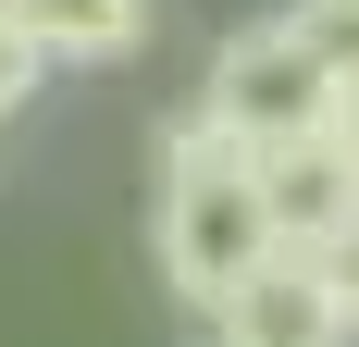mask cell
<instances>
[{"instance_id": "ba28073f", "label": "cell", "mask_w": 359, "mask_h": 347, "mask_svg": "<svg viewBox=\"0 0 359 347\" xmlns=\"http://www.w3.org/2000/svg\"><path fill=\"white\" fill-rule=\"evenodd\" d=\"M334 137L359 149V50H347V74H334Z\"/></svg>"}, {"instance_id": "6da1fadb", "label": "cell", "mask_w": 359, "mask_h": 347, "mask_svg": "<svg viewBox=\"0 0 359 347\" xmlns=\"http://www.w3.org/2000/svg\"><path fill=\"white\" fill-rule=\"evenodd\" d=\"M149 261L186 310L211 322L236 285L273 261V211H260V149H236L223 124L174 112L149 137Z\"/></svg>"}, {"instance_id": "8992f818", "label": "cell", "mask_w": 359, "mask_h": 347, "mask_svg": "<svg viewBox=\"0 0 359 347\" xmlns=\"http://www.w3.org/2000/svg\"><path fill=\"white\" fill-rule=\"evenodd\" d=\"M37 74H50V63H37L25 37L0 25V124H13V112H25V100H37Z\"/></svg>"}, {"instance_id": "5b68a950", "label": "cell", "mask_w": 359, "mask_h": 347, "mask_svg": "<svg viewBox=\"0 0 359 347\" xmlns=\"http://www.w3.org/2000/svg\"><path fill=\"white\" fill-rule=\"evenodd\" d=\"M0 25L50 74H111V63L149 50V0H0Z\"/></svg>"}, {"instance_id": "277c9868", "label": "cell", "mask_w": 359, "mask_h": 347, "mask_svg": "<svg viewBox=\"0 0 359 347\" xmlns=\"http://www.w3.org/2000/svg\"><path fill=\"white\" fill-rule=\"evenodd\" d=\"M260 211H273V248L323 261V248L359 223V149H347V137H297V149H273V162H260Z\"/></svg>"}, {"instance_id": "9c48e42d", "label": "cell", "mask_w": 359, "mask_h": 347, "mask_svg": "<svg viewBox=\"0 0 359 347\" xmlns=\"http://www.w3.org/2000/svg\"><path fill=\"white\" fill-rule=\"evenodd\" d=\"M310 13H323V25H334V37L359 50V0H310Z\"/></svg>"}, {"instance_id": "52a82bcc", "label": "cell", "mask_w": 359, "mask_h": 347, "mask_svg": "<svg viewBox=\"0 0 359 347\" xmlns=\"http://www.w3.org/2000/svg\"><path fill=\"white\" fill-rule=\"evenodd\" d=\"M323 285H334V310H347V335H359V223L323 248Z\"/></svg>"}, {"instance_id": "3957f363", "label": "cell", "mask_w": 359, "mask_h": 347, "mask_svg": "<svg viewBox=\"0 0 359 347\" xmlns=\"http://www.w3.org/2000/svg\"><path fill=\"white\" fill-rule=\"evenodd\" d=\"M211 347H359V335H347V310H334L323 261L273 248V261H260V273L211 310Z\"/></svg>"}, {"instance_id": "7a4b0ae2", "label": "cell", "mask_w": 359, "mask_h": 347, "mask_svg": "<svg viewBox=\"0 0 359 347\" xmlns=\"http://www.w3.org/2000/svg\"><path fill=\"white\" fill-rule=\"evenodd\" d=\"M334 74H347V37L310 13V0H285V13H248V25L211 50V74H198V124H223L236 149H297V137H334Z\"/></svg>"}]
</instances>
